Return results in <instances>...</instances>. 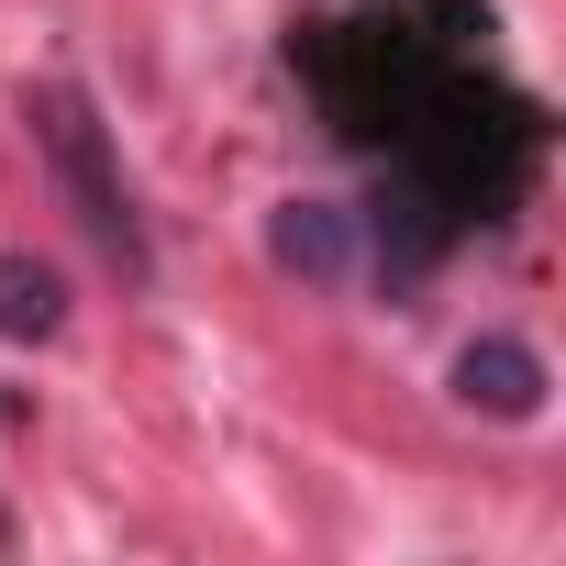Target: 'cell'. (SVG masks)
Instances as JSON below:
<instances>
[{"mask_svg": "<svg viewBox=\"0 0 566 566\" xmlns=\"http://www.w3.org/2000/svg\"><path fill=\"white\" fill-rule=\"evenodd\" d=\"M290 67L323 134L378 167V211H356V233L389 290L511 222L544 178L555 123L489 67V0H323L290 23Z\"/></svg>", "mask_w": 566, "mask_h": 566, "instance_id": "6da1fadb", "label": "cell"}, {"mask_svg": "<svg viewBox=\"0 0 566 566\" xmlns=\"http://www.w3.org/2000/svg\"><path fill=\"white\" fill-rule=\"evenodd\" d=\"M23 123H34L45 178H56V200L78 211V233L123 266V290H145V277H156V233H145V200H134V178H123V145H112L101 101H90L78 78H34V90H23Z\"/></svg>", "mask_w": 566, "mask_h": 566, "instance_id": "7a4b0ae2", "label": "cell"}, {"mask_svg": "<svg viewBox=\"0 0 566 566\" xmlns=\"http://www.w3.org/2000/svg\"><path fill=\"white\" fill-rule=\"evenodd\" d=\"M266 255L290 266V277H312V290H345V277H367V233H356L345 200H277Z\"/></svg>", "mask_w": 566, "mask_h": 566, "instance_id": "3957f363", "label": "cell"}, {"mask_svg": "<svg viewBox=\"0 0 566 566\" xmlns=\"http://www.w3.org/2000/svg\"><path fill=\"white\" fill-rule=\"evenodd\" d=\"M544 389H555V378H544V356H533V345H511V334H478V345L455 356V400H467V411H489V422H533V411H544Z\"/></svg>", "mask_w": 566, "mask_h": 566, "instance_id": "277c9868", "label": "cell"}, {"mask_svg": "<svg viewBox=\"0 0 566 566\" xmlns=\"http://www.w3.org/2000/svg\"><path fill=\"white\" fill-rule=\"evenodd\" d=\"M67 334V277L45 255H0V345H56Z\"/></svg>", "mask_w": 566, "mask_h": 566, "instance_id": "5b68a950", "label": "cell"}, {"mask_svg": "<svg viewBox=\"0 0 566 566\" xmlns=\"http://www.w3.org/2000/svg\"><path fill=\"white\" fill-rule=\"evenodd\" d=\"M12 422H23V400H0V433H12Z\"/></svg>", "mask_w": 566, "mask_h": 566, "instance_id": "8992f818", "label": "cell"}]
</instances>
